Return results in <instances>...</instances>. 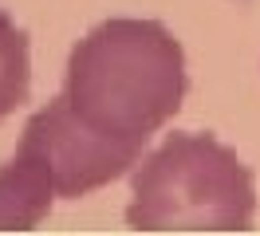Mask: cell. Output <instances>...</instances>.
Masks as SVG:
<instances>
[{
	"label": "cell",
	"instance_id": "1",
	"mask_svg": "<svg viewBox=\"0 0 260 236\" xmlns=\"http://www.w3.org/2000/svg\"><path fill=\"white\" fill-rule=\"evenodd\" d=\"M185 91V51L158 20H103L67 55L63 98L75 118L134 150H146V142L181 110Z\"/></svg>",
	"mask_w": 260,
	"mask_h": 236
},
{
	"label": "cell",
	"instance_id": "2",
	"mask_svg": "<svg viewBox=\"0 0 260 236\" xmlns=\"http://www.w3.org/2000/svg\"><path fill=\"white\" fill-rule=\"evenodd\" d=\"M256 217V177L217 134L181 130L134 170L130 228H221L241 232Z\"/></svg>",
	"mask_w": 260,
	"mask_h": 236
},
{
	"label": "cell",
	"instance_id": "3",
	"mask_svg": "<svg viewBox=\"0 0 260 236\" xmlns=\"http://www.w3.org/2000/svg\"><path fill=\"white\" fill-rule=\"evenodd\" d=\"M24 142H32L36 154L44 157L51 181H55V197H63V201H79L87 193L111 185L114 177H122L142 157V150L111 142L95 134L87 122H79L63 94H55L48 107H40L28 118Z\"/></svg>",
	"mask_w": 260,
	"mask_h": 236
},
{
	"label": "cell",
	"instance_id": "4",
	"mask_svg": "<svg viewBox=\"0 0 260 236\" xmlns=\"http://www.w3.org/2000/svg\"><path fill=\"white\" fill-rule=\"evenodd\" d=\"M51 201L55 181L48 165L32 142L20 138L16 154L0 165V228H36L40 220H48Z\"/></svg>",
	"mask_w": 260,
	"mask_h": 236
},
{
	"label": "cell",
	"instance_id": "5",
	"mask_svg": "<svg viewBox=\"0 0 260 236\" xmlns=\"http://www.w3.org/2000/svg\"><path fill=\"white\" fill-rule=\"evenodd\" d=\"M32 94V44L28 31L0 8V122Z\"/></svg>",
	"mask_w": 260,
	"mask_h": 236
}]
</instances>
